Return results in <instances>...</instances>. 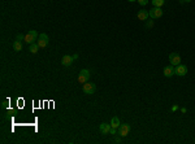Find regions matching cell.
<instances>
[{"label": "cell", "mask_w": 195, "mask_h": 144, "mask_svg": "<svg viewBox=\"0 0 195 144\" xmlns=\"http://www.w3.org/2000/svg\"><path fill=\"white\" fill-rule=\"evenodd\" d=\"M90 77H91V71L87 69H83L78 74V82H79V83H86V82H88Z\"/></svg>", "instance_id": "3957f363"}, {"label": "cell", "mask_w": 195, "mask_h": 144, "mask_svg": "<svg viewBox=\"0 0 195 144\" xmlns=\"http://www.w3.org/2000/svg\"><path fill=\"white\" fill-rule=\"evenodd\" d=\"M38 38H39V35H38L37 31H35V30H30L29 33L25 35V42H26L27 44H33L34 42L38 40Z\"/></svg>", "instance_id": "6da1fadb"}, {"label": "cell", "mask_w": 195, "mask_h": 144, "mask_svg": "<svg viewBox=\"0 0 195 144\" xmlns=\"http://www.w3.org/2000/svg\"><path fill=\"white\" fill-rule=\"evenodd\" d=\"M73 59H74V60H77V59H78V53H76V55H73Z\"/></svg>", "instance_id": "d4e9b609"}, {"label": "cell", "mask_w": 195, "mask_h": 144, "mask_svg": "<svg viewBox=\"0 0 195 144\" xmlns=\"http://www.w3.org/2000/svg\"><path fill=\"white\" fill-rule=\"evenodd\" d=\"M190 1H191V0H180L181 4H183V3H190Z\"/></svg>", "instance_id": "603a6c76"}, {"label": "cell", "mask_w": 195, "mask_h": 144, "mask_svg": "<svg viewBox=\"0 0 195 144\" xmlns=\"http://www.w3.org/2000/svg\"><path fill=\"white\" fill-rule=\"evenodd\" d=\"M17 40H25V35H22V34H17Z\"/></svg>", "instance_id": "ac0fdd59"}, {"label": "cell", "mask_w": 195, "mask_h": 144, "mask_svg": "<svg viewBox=\"0 0 195 144\" xmlns=\"http://www.w3.org/2000/svg\"><path fill=\"white\" fill-rule=\"evenodd\" d=\"M13 49H15L16 52H20L21 49H22V42L16 39V42H13Z\"/></svg>", "instance_id": "5bb4252c"}, {"label": "cell", "mask_w": 195, "mask_h": 144, "mask_svg": "<svg viewBox=\"0 0 195 144\" xmlns=\"http://www.w3.org/2000/svg\"><path fill=\"white\" fill-rule=\"evenodd\" d=\"M82 91H83V93H86V95H93V93L96 91V86L94 83H91V82H86V83H83V86H82Z\"/></svg>", "instance_id": "7a4b0ae2"}, {"label": "cell", "mask_w": 195, "mask_h": 144, "mask_svg": "<svg viewBox=\"0 0 195 144\" xmlns=\"http://www.w3.org/2000/svg\"><path fill=\"white\" fill-rule=\"evenodd\" d=\"M148 14L152 20H156V18H160L163 16V10L161 8H157V7H152V9L148 10Z\"/></svg>", "instance_id": "277c9868"}, {"label": "cell", "mask_w": 195, "mask_h": 144, "mask_svg": "<svg viewBox=\"0 0 195 144\" xmlns=\"http://www.w3.org/2000/svg\"><path fill=\"white\" fill-rule=\"evenodd\" d=\"M109 134H112V135H113V134H116V129H113L112 126H111V131H109Z\"/></svg>", "instance_id": "ffe728a7"}, {"label": "cell", "mask_w": 195, "mask_h": 144, "mask_svg": "<svg viewBox=\"0 0 195 144\" xmlns=\"http://www.w3.org/2000/svg\"><path fill=\"white\" fill-rule=\"evenodd\" d=\"M48 42H49L48 35L47 34H40L39 35V38H38V40H37V44L39 46V48H46L47 44H48Z\"/></svg>", "instance_id": "5b68a950"}, {"label": "cell", "mask_w": 195, "mask_h": 144, "mask_svg": "<svg viewBox=\"0 0 195 144\" xmlns=\"http://www.w3.org/2000/svg\"><path fill=\"white\" fill-rule=\"evenodd\" d=\"M174 74L178 75V77H183V75H186L187 74V66L182 65V64L174 66Z\"/></svg>", "instance_id": "52a82bcc"}, {"label": "cell", "mask_w": 195, "mask_h": 144, "mask_svg": "<svg viewBox=\"0 0 195 144\" xmlns=\"http://www.w3.org/2000/svg\"><path fill=\"white\" fill-rule=\"evenodd\" d=\"M181 112H182V113H186L187 109H186V108H181Z\"/></svg>", "instance_id": "cb8c5ba5"}, {"label": "cell", "mask_w": 195, "mask_h": 144, "mask_svg": "<svg viewBox=\"0 0 195 144\" xmlns=\"http://www.w3.org/2000/svg\"><path fill=\"white\" fill-rule=\"evenodd\" d=\"M29 51L31 52V53H38V51H39V46L37 44V43H33V44H29Z\"/></svg>", "instance_id": "9a60e30c"}, {"label": "cell", "mask_w": 195, "mask_h": 144, "mask_svg": "<svg viewBox=\"0 0 195 144\" xmlns=\"http://www.w3.org/2000/svg\"><path fill=\"white\" fill-rule=\"evenodd\" d=\"M7 104H8V101H4V103H3V105H1V108H3V109H5V108L8 107V105H7Z\"/></svg>", "instance_id": "7402d4cb"}, {"label": "cell", "mask_w": 195, "mask_h": 144, "mask_svg": "<svg viewBox=\"0 0 195 144\" xmlns=\"http://www.w3.org/2000/svg\"><path fill=\"white\" fill-rule=\"evenodd\" d=\"M120 125H121V122H120V118L118 117H113L111 120V126L113 129H118Z\"/></svg>", "instance_id": "4fadbf2b"}, {"label": "cell", "mask_w": 195, "mask_h": 144, "mask_svg": "<svg viewBox=\"0 0 195 144\" xmlns=\"http://www.w3.org/2000/svg\"><path fill=\"white\" fill-rule=\"evenodd\" d=\"M152 1V5L154 7H157V8H161L163 5H164L165 0H151Z\"/></svg>", "instance_id": "2e32d148"}, {"label": "cell", "mask_w": 195, "mask_h": 144, "mask_svg": "<svg viewBox=\"0 0 195 144\" xmlns=\"http://www.w3.org/2000/svg\"><path fill=\"white\" fill-rule=\"evenodd\" d=\"M169 62H171V65H173V66L180 65L181 64V56L177 52H172L171 55H169Z\"/></svg>", "instance_id": "8992f818"}, {"label": "cell", "mask_w": 195, "mask_h": 144, "mask_svg": "<svg viewBox=\"0 0 195 144\" xmlns=\"http://www.w3.org/2000/svg\"><path fill=\"white\" fill-rule=\"evenodd\" d=\"M99 130H100L102 134L107 135L109 134V131H111V123H105V122H103V123L99 126Z\"/></svg>", "instance_id": "30bf717a"}, {"label": "cell", "mask_w": 195, "mask_h": 144, "mask_svg": "<svg viewBox=\"0 0 195 144\" xmlns=\"http://www.w3.org/2000/svg\"><path fill=\"white\" fill-rule=\"evenodd\" d=\"M127 1H135V0H127Z\"/></svg>", "instance_id": "484cf974"}, {"label": "cell", "mask_w": 195, "mask_h": 144, "mask_svg": "<svg viewBox=\"0 0 195 144\" xmlns=\"http://www.w3.org/2000/svg\"><path fill=\"white\" fill-rule=\"evenodd\" d=\"M152 26H154V21H148V22H147V27L151 29Z\"/></svg>", "instance_id": "d6986e66"}, {"label": "cell", "mask_w": 195, "mask_h": 144, "mask_svg": "<svg viewBox=\"0 0 195 144\" xmlns=\"http://www.w3.org/2000/svg\"><path fill=\"white\" fill-rule=\"evenodd\" d=\"M148 16H150V14H148L147 10H139L138 14H137V17H138V20L139 21H146L148 18Z\"/></svg>", "instance_id": "7c38bea8"}, {"label": "cell", "mask_w": 195, "mask_h": 144, "mask_svg": "<svg viewBox=\"0 0 195 144\" xmlns=\"http://www.w3.org/2000/svg\"><path fill=\"white\" fill-rule=\"evenodd\" d=\"M73 56H70V55H65V56H63V59H61V65L63 66H70L73 64Z\"/></svg>", "instance_id": "9c48e42d"}, {"label": "cell", "mask_w": 195, "mask_h": 144, "mask_svg": "<svg viewBox=\"0 0 195 144\" xmlns=\"http://www.w3.org/2000/svg\"><path fill=\"white\" fill-rule=\"evenodd\" d=\"M138 3H139L141 5H147V3H148V0H138Z\"/></svg>", "instance_id": "e0dca14e"}, {"label": "cell", "mask_w": 195, "mask_h": 144, "mask_svg": "<svg viewBox=\"0 0 195 144\" xmlns=\"http://www.w3.org/2000/svg\"><path fill=\"white\" fill-rule=\"evenodd\" d=\"M129 131H130V125L129 123L120 125V127H118V134H120V136L125 138V136L129 135Z\"/></svg>", "instance_id": "ba28073f"}, {"label": "cell", "mask_w": 195, "mask_h": 144, "mask_svg": "<svg viewBox=\"0 0 195 144\" xmlns=\"http://www.w3.org/2000/svg\"><path fill=\"white\" fill-rule=\"evenodd\" d=\"M176 110H178V105H173L172 107V112H176Z\"/></svg>", "instance_id": "44dd1931"}, {"label": "cell", "mask_w": 195, "mask_h": 144, "mask_svg": "<svg viewBox=\"0 0 195 144\" xmlns=\"http://www.w3.org/2000/svg\"><path fill=\"white\" fill-rule=\"evenodd\" d=\"M172 75H174V66H173V65H171V66H165V68H164V77L171 78Z\"/></svg>", "instance_id": "8fae6325"}]
</instances>
